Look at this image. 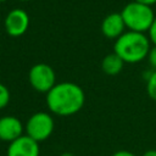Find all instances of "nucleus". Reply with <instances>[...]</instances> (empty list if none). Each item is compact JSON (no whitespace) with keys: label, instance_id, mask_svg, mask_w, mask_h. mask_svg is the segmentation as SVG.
Returning a JSON list of instances; mask_svg holds the SVG:
<instances>
[{"label":"nucleus","instance_id":"6ab92c4d","mask_svg":"<svg viewBox=\"0 0 156 156\" xmlns=\"http://www.w3.org/2000/svg\"><path fill=\"white\" fill-rule=\"evenodd\" d=\"M18 1H30V0H18Z\"/></svg>","mask_w":156,"mask_h":156},{"label":"nucleus","instance_id":"f3484780","mask_svg":"<svg viewBox=\"0 0 156 156\" xmlns=\"http://www.w3.org/2000/svg\"><path fill=\"white\" fill-rule=\"evenodd\" d=\"M143 156H156V150H147L143 154Z\"/></svg>","mask_w":156,"mask_h":156},{"label":"nucleus","instance_id":"9d476101","mask_svg":"<svg viewBox=\"0 0 156 156\" xmlns=\"http://www.w3.org/2000/svg\"><path fill=\"white\" fill-rule=\"evenodd\" d=\"M123 65H124V61L116 52H112V54L106 55L102 58L101 68H102V71L106 74H108V76H116V74H118L122 71Z\"/></svg>","mask_w":156,"mask_h":156},{"label":"nucleus","instance_id":"7ed1b4c3","mask_svg":"<svg viewBox=\"0 0 156 156\" xmlns=\"http://www.w3.org/2000/svg\"><path fill=\"white\" fill-rule=\"evenodd\" d=\"M121 16L124 21L126 28L140 33L147 32L155 20V15L151 6L140 4L134 0L132 2H128L123 7Z\"/></svg>","mask_w":156,"mask_h":156},{"label":"nucleus","instance_id":"20e7f679","mask_svg":"<svg viewBox=\"0 0 156 156\" xmlns=\"http://www.w3.org/2000/svg\"><path fill=\"white\" fill-rule=\"evenodd\" d=\"M54 127L55 123L51 115L46 112H35L28 118L24 129L28 136L40 143L46 140L52 134Z\"/></svg>","mask_w":156,"mask_h":156},{"label":"nucleus","instance_id":"6e6552de","mask_svg":"<svg viewBox=\"0 0 156 156\" xmlns=\"http://www.w3.org/2000/svg\"><path fill=\"white\" fill-rule=\"evenodd\" d=\"M24 127L20 118L15 116H4L0 118V141L11 143L23 135Z\"/></svg>","mask_w":156,"mask_h":156},{"label":"nucleus","instance_id":"39448f33","mask_svg":"<svg viewBox=\"0 0 156 156\" xmlns=\"http://www.w3.org/2000/svg\"><path fill=\"white\" fill-rule=\"evenodd\" d=\"M28 79L34 90L45 94L56 84L55 71L46 63H37L32 66L28 73Z\"/></svg>","mask_w":156,"mask_h":156},{"label":"nucleus","instance_id":"0eeeda50","mask_svg":"<svg viewBox=\"0 0 156 156\" xmlns=\"http://www.w3.org/2000/svg\"><path fill=\"white\" fill-rule=\"evenodd\" d=\"M39 143L27 134L11 141L7 147V156H39Z\"/></svg>","mask_w":156,"mask_h":156},{"label":"nucleus","instance_id":"f257e3e1","mask_svg":"<svg viewBox=\"0 0 156 156\" xmlns=\"http://www.w3.org/2000/svg\"><path fill=\"white\" fill-rule=\"evenodd\" d=\"M85 102L83 89L72 82L56 83L46 93V105L57 116H72L82 110Z\"/></svg>","mask_w":156,"mask_h":156},{"label":"nucleus","instance_id":"423d86ee","mask_svg":"<svg viewBox=\"0 0 156 156\" xmlns=\"http://www.w3.org/2000/svg\"><path fill=\"white\" fill-rule=\"evenodd\" d=\"M4 27L9 35L21 37L27 32L29 27V16L22 9H13L6 15Z\"/></svg>","mask_w":156,"mask_h":156},{"label":"nucleus","instance_id":"aec40b11","mask_svg":"<svg viewBox=\"0 0 156 156\" xmlns=\"http://www.w3.org/2000/svg\"><path fill=\"white\" fill-rule=\"evenodd\" d=\"M4 1H6V0H0V2H4Z\"/></svg>","mask_w":156,"mask_h":156},{"label":"nucleus","instance_id":"1a4fd4ad","mask_svg":"<svg viewBox=\"0 0 156 156\" xmlns=\"http://www.w3.org/2000/svg\"><path fill=\"white\" fill-rule=\"evenodd\" d=\"M124 21L121 16V12H112L107 15L101 22V32L108 39H117L124 33Z\"/></svg>","mask_w":156,"mask_h":156},{"label":"nucleus","instance_id":"ddd939ff","mask_svg":"<svg viewBox=\"0 0 156 156\" xmlns=\"http://www.w3.org/2000/svg\"><path fill=\"white\" fill-rule=\"evenodd\" d=\"M146 58H147L150 66H151L154 69H156V45H154L152 48H150Z\"/></svg>","mask_w":156,"mask_h":156},{"label":"nucleus","instance_id":"f03ea898","mask_svg":"<svg viewBox=\"0 0 156 156\" xmlns=\"http://www.w3.org/2000/svg\"><path fill=\"white\" fill-rule=\"evenodd\" d=\"M150 48L149 37L140 32L128 30L116 39L113 52L127 63H138L147 57Z\"/></svg>","mask_w":156,"mask_h":156},{"label":"nucleus","instance_id":"a211bd4d","mask_svg":"<svg viewBox=\"0 0 156 156\" xmlns=\"http://www.w3.org/2000/svg\"><path fill=\"white\" fill-rule=\"evenodd\" d=\"M60 156H73V154H71V152H63Z\"/></svg>","mask_w":156,"mask_h":156},{"label":"nucleus","instance_id":"9b49d317","mask_svg":"<svg viewBox=\"0 0 156 156\" xmlns=\"http://www.w3.org/2000/svg\"><path fill=\"white\" fill-rule=\"evenodd\" d=\"M146 91H147V95L156 101V69H154V72H151V74L147 77Z\"/></svg>","mask_w":156,"mask_h":156},{"label":"nucleus","instance_id":"f8f14e48","mask_svg":"<svg viewBox=\"0 0 156 156\" xmlns=\"http://www.w3.org/2000/svg\"><path fill=\"white\" fill-rule=\"evenodd\" d=\"M9 102H10V90L7 89L6 85L0 83V110L7 106Z\"/></svg>","mask_w":156,"mask_h":156},{"label":"nucleus","instance_id":"4468645a","mask_svg":"<svg viewBox=\"0 0 156 156\" xmlns=\"http://www.w3.org/2000/svg\"><path fill=\"white\" fill-rule=\"evenodd\" d=\"M147 33H149L150 43H152L154 45H156V16H155V20H154V22H152L151 27L149 28Z\"/></svg>","mask_w":156,"mask_h":156},{"label":"nucleus","instance_id":"dca6fc26","mask_svg":"<svg viewBox=\"0 0 156 156\" xmlns=\"http://www.w3.org/2000/svg\"><path fill=\"white\" fill-rule=\"evenodd\" d=\"M134 1H138V2L147 5V6H152L154 4H156V0H134Z\"/></svg>","mask_w":156,"mask_h":156},{"label":"nucleus","instance_id":"2eb2a0df","mask_svg":"<svg viewBox=\"0 0 156 156\" xmlns=\"http://www.w3.org/2000/svg\"><path fill=\"white\" fill-rule=\"evenodd\" d=\"M112 156H136V155H134L133 152L127 151V150H119V151L115 152Z\"/></svg>","mask_w":156,"mask_h":156}]
</instances>
